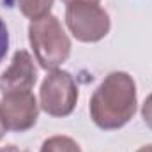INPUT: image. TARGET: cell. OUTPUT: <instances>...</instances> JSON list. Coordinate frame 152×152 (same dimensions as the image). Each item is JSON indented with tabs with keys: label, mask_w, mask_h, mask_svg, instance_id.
<instances>
[{
	"label": "cell",
	"mask_w": 152,
	"mask_h": 152,
	"mask_svg": "<svg viewBox=\"0 0 152 152\" xmlns=\"http://www.w3.org/2000/svg\"><path fill=\"white\" fill-rule=\"evenodd\" d=\"M28 41L42 69H57L71 53V41L60 20L53 14L32 20L28 25Z\"/></svg>",
	"instance_id": "7a4b0ae2"
},
{
	"label": "cell",
	"mask_w": 152,
	"mask_h": 152,
	"mask_svg": "<svg viewBox=\"0 0 152 152\" xmlns=\"http://www.w3.org/2000/svg\"><path fill=\"white\" fill-rule=\"evenodd\" d=\"M62 2H66V4H71V2H99V0H62Z\"/></svg>",
	"instance_id": "5bb4252c"
},
{
	"label": "cell",
	"mask_w": 152,
	"mask_h": 152,
	"mask_svg": "<svg viewBox=\"0 0 152 152\" xmlns=\"http://www.w3.org/2000/svg\"><path fill=\"white\" fill-rule=\"evenodd\" d=\"M41 152H81L80 145L69 136H51L42 142Z\"/></svg>",
	"instance_id": "ba28073f"
},
{
	"label": "cell",
	"mask_w": 152,
	"mask_h": 152,
	"mask_svg": "<svg viewBox=\"0 0 152 152\" xmlns=\"http://www.w3.org/2000/svg\"><path fill=\"white\" fill-rule=\"evenodd\" d=\"M39 115L37 99L32 90L25 92H9L0 99V117L7 129L11 131H27L36 126Z\"/></svg>",
	"instance_id": "5b68a950"
},
{
	"label": "cell",
	"mask_w": 152,
	"mask_h": 152,
	"mask_svg": "<svg viewBox=\"0 0 152 152\" xmlns=\"http://www.w3.org/2000/svg\"><path fill=\"white\" fill-rule=\"evenodd\" d=\"M41 108L51 117H67L78 103V85L67 71L53 69L42 80L39 90Z\"/></svg>",
	"instance_id": "277c9868"
},
{
	"label": "cell",
	"mask_w": 152,
	"mask_h": 152,
	"mask_svg": "<svg viewBox=\"0 0 152 152\" xmlns=\"http://www.w3.org/2000/svg\"><path fill=\"white\" fill-rule=\"evenodd\" d=\"M136 152H152V143L151 145H143V147H140Z\"/></svg>",
	"instance_id": "4fadbf2b"
},
{
	"label": "cell",
	"mask_w": 152,
	"mask_h": 152,
	"mask_svg": "<svg viewBox=\"0 0 152 152\" xmlns=\"http://www.w3.org/2000/svg\"><path fill=\"white\" fill-rule=\"evenodd\" d=\"M0 152H21L18 147H14V145H9V147H2Z\"/></svg>",
	"instance_id": "7c38bea8"
},
{
	"label": "cell",
	"mask_w": 152,
	"mask_h": 152,
	"mask_svg": "<svg viewBox=\"0 0 152 152\" xmlns=\"http://www.w3.org/2000/svg\"><path fill=\"white\" fill-rule=\"evenodd\" d=\"M37 80V71L28 51L18 50L11 60V66L0 76V94L32 90Z\"/></svg>",
	"instance_id": "8992f818"
},
{
	"label": "cell",
	"mask_w": 152,
	"mask_h": 152,
	"mask_svg": "<svg viewBox=\"0 0 152 152\" xmlns=\"http://www.w3.org/2000/svg\"><path fill=\"white\" fill-rule=\"evenodd\" d=\"M90 117L101 129H118L136 112V83L124 71L106 76L90 97Z\"/></svg>",
	"instance_id": "6da1fadb"
},
{
	"label": "cell",
	"mask_w": 152,
	"mask_h": 152,
	"mask_svg": "<svg viewBox=\"0 0 152 152\" xmlns=\"http://www.w3.org/2000/svg\"><path fill=\"white\" fill-rule=\"evenodd\" d=\"M5 133H7V127H5V124H4V120H2V117H0V142H2V138L5 136Z\"/></svg>",
	"instance_id": "8fae6325"
},
{
	"label": "cell",
	"mask_w": 152,
	"mask_h": 152,
	"mask_svg": "<svg viewBox=\"0 0 152 152\" xmlns=\"http://www.w3.org/2000/svg\"><path fill=\"white\" fill-rule=\"evenodd\" d=\"M69 32L81 42H97L110 32V16L96 2H71L66 7Z\"/></svg>",
	"instance_id": "3957f363"
},
{
	"label": "cell",
	"mask_w": 152,
	"mask_h": 152,
	"mask_svg": "<svg viewBox=\"0 0 152 152\" xmlns=\"http://www.w3.org/2000/svg\"><path fill=\"white\" fill-rule=\"evenodd\" d=\"M16 4L23 16L30 20H37V18L50 14L53 0H16Z\"/></svg>",
	"instance_id": "52a82bcc"
},
{
	"label": "cell",
	"mask_w": 152,
	"mask_h": 152,
	"mask_svg": "<svg viewBox=\"0 0 152 152\" xmlns=\"http://www.w3.org/2000/svg\"><path fill=\"white\" fill-rule=\"evenodd\" d=\"M7 50H9V32H7L4 20L0 18V62L7 55Z\"/></svg>",
	"instance_id": "9c48e42d"
},
{
	"label": "cell",
	"mask_w": 152,
	"mask_h": 152,
	"mask_svg": "<svg viewBox=\"0 0 152 152\" xmlns=\"http://www.w3.org/2000/svg\"><path fill=\"white\" fill-rule=\"evenodd\" d=\"M142 117H143V122L152 129V94L145 99V103L142 106Z\"/></svg>",
	"instance_id": "30bf717a"
}]
</instances>
